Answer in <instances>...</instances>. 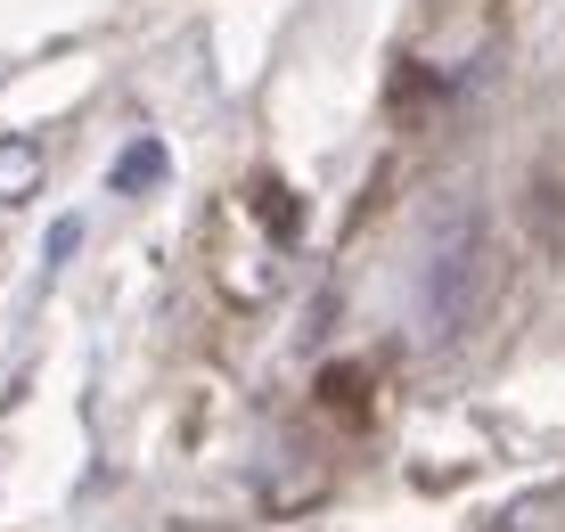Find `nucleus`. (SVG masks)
I'll return each mask as SVG.
<instances>
[{
  "label": "nucleus",
  "mask_w": 565,
  "mask_h": 532,
  "mask_svg": "<svg viewBox=\"0 0 565 532\" xmlns=\"http://www.w3.org/2000/svg\"><path fill=\"white\" fill-rule=\"evenodd\" d=\"M172 172V156H164V140H131L124 156H115V172H107V189L115 196H148L156 181Z\"/></svg>",
  "instance_id": "nucleus-3"
},
{
  "label": "nucleus",
  "mask_w": 565,
  "mask_h": 532,
  "mask_svg": "<svg viewBox=\"0 0 565 532\" xmlns=\"http://www.w3.org/2000/svg\"><path fill=\"white\" fill-rule=\"evenodd\" d=\"M42 172H50L42 140H25V131H0V205H33V196H42Z\"/></svg>",
  "instance_id": "nucleus-2"
},
{
  "label": "nucleus",
  "mask_w": 565,
  "mask_h": 532,
  "mask_svg": "<svg viewBox=\"0 0 565 532\" xmlns=\"http://www.w3.org/2000/svg\"><path fill=\"white\" fill-rule=\"evenodd\" d=\"M74 246H83V222H57V230H50V263H66Z\"/></svg>",
  "instance_id": "nucleus-4"
},
{
  "label": "nucleus",
  "mask_w": 565,
  "mask_h": 532,
  "mask_svg": "<svg viewBox=\"0 0 565 532\" xmlns=\"http://www.w3.org/2000/svg\"><path fill=\"white\" fill-rule=\"evenodd\" d=\"M483 295H492V246H483V222L459 205L451 222L426 238V279H418L426 344H459L467 328L483 320Z\"/></svg>",
  "instance_id": "nucleus-1"
}]
</instances>
